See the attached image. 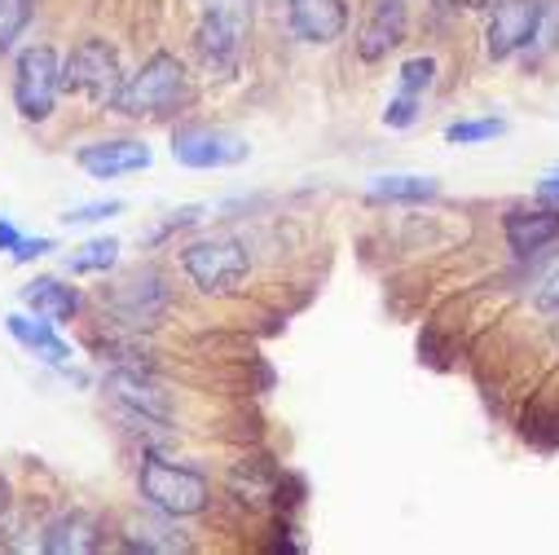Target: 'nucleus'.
Returning a JSON list of instances; mask_svg holds the SVG:
<instances>
[{
	"instance_id": "nucleus-30",
	"label": "nucleus",
	"mask_w": 559,
	"mask_h": 555,
	"mask_svg": "<svg viewBox=\"0 0 559 555\" xmlns=\"http://www.w3.org/2000/svg\"><path fill=\"white\" fill-rule=\"evenodd\" d=\"M19 229H14V221H5V216H0V251H14L19 247Z\"/></svg>"
},
{
	"instance_id": "nucleus-26",
	"label": "nucleus",
	"mask_w": 559,
	"mask_h": 555,
	"mask_svg": "<svg viewBox=\"0 0 559 555\" xmlns=\"http://www.w3.org/2000/svg\"><path fill=\"white\" fill-rule=\"evenodd\" d=\"M123 212V199H97V203H84V208H71L62 221L67 225H97V221H110Z\"/></svg>"
},
{
	"instance_id": "nucleus-27",
	"label": "nucleus",
	"mask_w": 559,
	"mask_h": 555,
	"mask_svg": "<svg viewBox=\"0 0 559 555\" xmlns=\"http://www.w3.org/2000/svg\"><path fill=\"white\" fill-rule=\"evenodd\" d=\"M418 106H424V97H409V93H396L388 106H383V123L388 128H409L418 119Z\"/></svg>"
},
{
	"instance_id": "nucleus-14",
	"label": "nucleus",
	"mask_w": 559,
	"mask_h": 555,
	"mask_svg": "<svg viewBox=\"0 0 559 555\" xmlns=\"http://www.w3.org/2000/svg\"><path fill=\"white\" fill-rule=\"evenodd\" d=\"M102 546V520L88 511H62L40 529L45 555H88Z\"/></svg>"
},
{
	"instance_id": "nucleus-16",
	"label": "nucleus",
	"mask_w": 559,
	"mask_h": 555,
	"mask_svg": "<svg viewBox=\"0 0 559 555\" xmlns=\"http://www.w3.org/2000/svg\"><path fill=\"white\" fill-rule=\"evenodd\" d=\"M19 300H23L27 314H36V318H45L53 327H67L80 314V292L67 287L62 278H32V283L19 292Z\"/></svg>"
},
{
	"instance_id": "nucleus-10",
	"label": "nucleus",
	"mask_w": 559,
	"mask_h": 555,
	"mask_svg": "<svg viewBox=\"0 0 559 555\" xmlns=\"http://www.w3.org/2000/svg\"><path fill=\"white\" fill-rule=\"evenodd\" d=\"M409 27L405 0H366V14L357 27V58L361 62H383L392 49H401Z\"/></svg>"
},
{
	"instance_id": "nucleus-13",
	"label": "nucleus",
	"mask_w": 559,
	"mask_h": 555,
	"mask_svg": "<svg viewBox=\"0 0 559 555\" xmlns=\"http://www.w3.org/2000/svg\"><path fill=\"white\" fill-rule=\"evenodd\" d=\"M292 32L309 45H331L348 32V5L344 0H287Z\"/></svg>"
},
{
	"instance_id": "nucleus-20",
	"label": "nucleus",
	"mask_w": 559,
	"mask_h": 555,
	"mask_svg": "<svg viewBox=\"0 0 559 555\" xmlns=\"http://www.w3.org/2000/svg\"><path fill=\"white\" fill-rule=\"evenodd\" d=\"M115 260H119V238H88L84 247H75L67 256V269L71 273H106Z\"/></svg>"
},
{
	"instance_id": "nucleus-32",
	"label": "nucleus",
	"mask_w": 559,
	"mask_h": 555,
	"mask_svg": "<svg viewBox=\"0 0 559 555\" xmlns=\"http://www.w3.org/2000/svg\"><path fill=\"white\" fill-rule=\"evenodd\" d=\"M450 5H459V10H485L489 0H450Z\"/></svg>"
},
{
	"instance_id": "nucleus-1",
	"label": "nucleus",
	"mask_w": 559,
	"mask_h": 555,
	"mask_svg": "<svg viewBox=\"0 0 559 555\" xmlns=\"http://www.w3.org/2000/svg\"><path fill=\"white\" fill-rule=\"evenodd\" d=\"M190 102V75L177 54H155L142 62L136 75H123V88L115 93L110 110L128 119H159Z\"/></svg>"
},
{
	"instance_id": "nucleus-19",
	"label": "nucleus",
	"mask_w": 559,
	"mask_h": 555,
	"mask_svg": "<svg viewBox=\"0 0 559 555\" xmlns=\"http://www.w3.org/2000/svg\"><path fill=\"white\" fill-rule=\"evenodd\" d=\"M441 194L437 177H418V173H388L370 181V199L374 203H428Z\"/></svg>"
},
{
	"instance_id": "nucleus-17",
	"label": "nucleus",
	"mask_w": 559,
	"mask_h": 555,
	"mask_svg": "<svg viewBox=\"0 0 559 555\" xmlns=\"http://www.w3.org/2000/svg\"><path fill=\"white\" fill-rule=\"evenodd\" d=\"M123 546L128 551H164V555H173V551H190V538H186V529H177V516L155 511V516H142V520H128Z\"/></svg>"
},
{
	"instance_id": "nucleus-11",
	"label": "nucleus",
	"mask_w": 559,
	"mask_h": 555,
	"mask_svg": "<svg viewBox=\"0 0 559 555\" xmlns=\"http://www.w3.org/2000/svg\"><path fill=\"white\" fill-rule=\"evenodd\" d=\"M155 151L146 142H136V137H110V142H93V146H80L75 164L97 177V181H115V177H128V173H142L151 168Z\"/></svg>"
},
{
	"instance_id": "nucleus-7",
	"label": "nucleus",
	"mask_w": 559,
	"mask_h": 555,
	"mask_svg": "<svg viewBox=\"0 0 559 555\" xmlns=\"http://www.w3.org/2000/svg\"><path fill=\"white\" fill-rule=\"evenodd\" d=\"M251 146L247 137L229 132V128H212V123H186L173 132V160L181 168L194 173H221V168H238L247 164Z\"/></svg>"
},
{
	"instance_id": "nucleus-12",
	"label": "nucleus",
	"mask_w": 559,
	"mask_h": 555,
	"mask_svg": "<svg viewBox=\"0 0 559 555\" xmlns=\"http://www.w3.org/2000/svg\"><path fill=\"white\" fill-rule=\"evenodd\" d=\"M194 45H199V58L207 71H221L229 75L238 67V54H242V19L234 10H207L199 32H194Z\"/></svg>"
},
{
	"instance_id": "nucleus-28",
	"label": "nucleus",
	"mask_w": 559,
	"mask_h": 555,
	"mask_svg": "<svg viewBox=\"0 0 559 555\" xmlns=\"http://www.w3.org/2000/svg\"><path fill=\"white\" fill-rule=\"evenodd\" d=\"M53 247H58V243H53V238H45V234H40V238H27V234H23V238H19V247H14L10 256H14L19 264H27V260H36V256H45V251H53Z\"/></svg>"
},
{
	"instance_id": "nucleus-18",
	"label": "nucleus",
	"mask_w": 559,
	"mask_h": 555,
	"mask_svg": "<svg viewBox=\"0 0 559 555\" xmlns=\"http://www.w3.org/2000/svg\"><path fill=\"white\" fill-rule=\"evenodd\" d=\"M5 331H10L27 353H36V357H45V362H53V366H62V362L71 357L67 340L58 335V327L45 322V318H36V314H10V318H5Z\"/></svg>"
},
{
	"instance_id": "nucleus-31",
	"label": "nucleus",
	"mask_w": 559,
	"mask_h": 555,
	"mask_svg": "<svg viewBox=\"0 0 559 555\" xmlns=\"http://www.w3.org/2000/svg\"><path fill=\"white\" fill-rule=\"evenodd\" d=\"M5 511H10V481L0 476V520H5Z\"/></svg>"
},
{
	"instance_id": "nucleus-24",
	"label": "nucleus",
	"mask_w": 559,
	"mask_h": 555,
	"mask_svg": "<svg viewBox=\"0 0 559 555\" xmlns=\"http://www.w3.org/2000/svg\"><path fill=\"white\" fill-rule=\"evenodd\" d=\"M507 132V119H459L445 128V142L454 146H476V142H493Z\"/></svg>"
},
{
	"instance_id": "nucleus-9",
	"label": "nucleus",
	"mask_w": 559,
	"mask_h": 555,
	"mask_svg": "<svg viewBox=\"0 0 559 555\" xmlns=\"http://www.w3.org/2000/svg\"><path fill=\"white\" fill-rule=\"evenodd\" d=\"M102 392L123 410V414H142V420H173V401L168 392L151 379V370H123L115 366L106 379H102Z\"/></svg>"
},
{
	"instance_id": "nucleus-5",
	"label": "nucleus",
	"mask_w": 559,
	"mask_h": 555,
	"mask_svg": "<svg viewBox=\"0 0 559 555\" xmlns=\"http://www.w3.org/2000/svg\"><path fill=\"white\" fill-rule=\"evenodd\" d=\"M62 88L67 93H80V97H88L97 106H110L115 93L123 88V67H119L115 45H106V40H80L62 58Z\"/></svg>"
},
{
	"instance_id": "nucleus-29",
	"label": "nucleus",
	"mask_w": 559,
	"mask_h": 555,
	"mask_svg": "<svg viewBox=\"0 0 559 555\" xmlns=\"http://www.w3.org/2000/svg\"><path fill=\"white\" fill-rule=\"evenodd\" d=\"M537 199H542V203H550V208H559V168H555L550 177H542V181H537Z\"/></svg>"
},
{
	"instance_id": "nucleus-22",
	"label": "nucleus",
	"mask_w": 559,
	"mask_h": 555,
	"mask_svg": "<svg viewBox=\"0 0 559 555\" xmlns=\"http://www.w3.org/2000/svg\"><path fill=\"white\" fill-rule=\"evenodd\" d=\"M437 84V58L418 54L409 62H401V75H396V93H409V97H424L428 88Z\"/></svg>"
},
{
	"instance_id": "nucleus-3",
	"label": "nucleus",
	"mask_w": 559,
	"mask_h": 555,
	"mask_svg": "<svg viewBox=\"0 0 559 555\" xmlns=\"http://www.w3.org/2000/svg\"><path fill=\"white\" fill-rule=\"evenodd\" d=\"M102 305L123 331H151L168 318L173 287L159 269H136V273L119 278L115 287H102Z\"/></svg>"
},
{
	"instance_id": "nucleus-8",
	"label": "nucleus",
	"mask_w": 559,
	"mask_h": 555,
	"mask_svg": "<svg viewBox=\"0 0 559 555\" xmlns=\"http://www.w3.org/2000/svg\"><path fill=\"white\" fill-rule=\"evenodd\" d=\"M537 23V0H493L489 27H485V54L489 62H507L520 49H528Z\"/></svg>"
},
{
	"instance_id": "nucleus-6",
	"label": "nucleus",
	"mask_w": 559,
	"mask_h": 555,
	"mask_svg": "<svg viewBox=\"0 0 559 555\" xmlns=\"http://www.w3.org/2000/svg\"><path fill=\"white\" fill-rule=\"evenodd\" d=\"M62 93V58L49 45H27L14 58V106L23 119L40 123L53 115V102Z\"/></svg>"
},
{
	"instance_id": "nucleus-2",
	"label": "nucleus",
	"mask_w": 559,
	"mask_h": 555,
	"mask_svg": "<svg viewBox=\"0 0 559 555\" xmlns=\"http://www.w3.org/2000/svg\"><path fill=\"white\" fill-rule=\"evenodd\" d=\"M136 489H142V498L164 511V516H199L212 498V485L199 468H186V463H173L164 459L159 450H146L142 454V468H136Z\"/></svg>"
},
{
	"instance_id": "nucleus-25",
	"label": "nucleus",
	"mask_w": 559,
	"mask_h": 555,
	"mask_svg": "<svg viewBox=\"0 0 559 555\" xmlns=\"http://www.w3.org/2000/svg\"><path fill=\"white\" fill-rule=\"evenodd\" d=\"M533 305L542 314H559V251L546 260V269L537 273V292H533Z\"/></svg>"
},
{
	"instance_id": "nucleus-23",
	"label": "nucleus",
	"mask_w": 559,
	"mask_h": 555,
	"mask_svg": "<svg viewBox=\"0 0 559 555\" xmlns=\"http://www.w3.org/2000/svg\"><path fill=\"white\" fill-rule=\"evenodd\" d=\"M528 49H533L537 58L559 49V0H537V23H533Z\"/></svg>"
},
{
	"instance_id": "nucleus-21",
	"label": "nucleus",
	"mask_w": 559,
	"mask_h": 555,
	"mask_svg": "<svg viewBox=\"0 0 559 555\" xmlns=\"http://www.w3.org/2000/svg\"><path fill=\"white\" fill-rule=\"evenodd\" d=\"M36 14V0H0V54H10Z\"/></svg>"
},
{
	"instance_id": "nucleus-15",
	"label": "nucleus",
	"mask_w": 559,
	"mask_h": 555,
	"mask_svg": "<svg viewBox=\"0 0 559 555\" xmlns=\"http://www.w3.org/2000/svg\"><path fill=\"white\" fill-rule=\"evenodd\" d=\"M502 234L515 256H533L559 238V208H511L502 216Z\"/></svg>"
},
{
	"instance_id": "nucleus-4",
	"label": "nucleus",
	"mask_w": 559,
	"mask_h": 555,
	"mask_svg": "<svg viewBox=\"0 0 559 555\" xmlns=\"http://www.w3.org/2000/svg\"><path fill=\"white\" fill-rule=\"evenodd\" d=\"M181 269L203 296H229L247 278L251 260L238 238H199L181 251Z\"/></svg>"
}]
</instances>
